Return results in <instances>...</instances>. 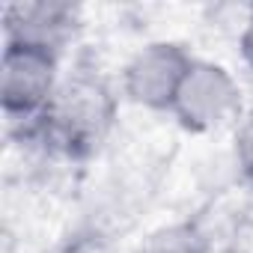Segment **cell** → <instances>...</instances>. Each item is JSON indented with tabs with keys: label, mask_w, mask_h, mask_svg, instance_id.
Instances as JSON below:
<instances>
[{
	"label": "cell",
	"mask_w": 253,
	"mask_h": 253,
	"mask_svg": "<svg viewBox=\"0 0 253 253\" xmlns=\"http://www.w3.org/2000/svg\"><path fill=\"white\" fill-rule=\"evenodd\" d=\"M244 45H247V54H253V18H250V30L244 36Z\"/></svg>",
	"instance_id": "1"
}]
</instances>
